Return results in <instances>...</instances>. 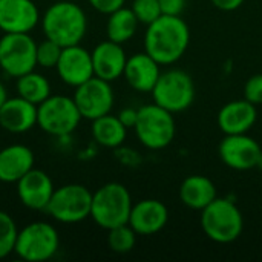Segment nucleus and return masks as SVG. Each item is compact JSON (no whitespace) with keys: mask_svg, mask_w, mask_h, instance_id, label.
Masks as SVG:
<instances>
[{"mask_svg":"<svg viewBox=\"0 0 262 262\" xmlns=\"http://www.w3.org/2000/svg\"><path fill=\"white\" fill-rule=\"evenodd\" d=\"M190 43V29L181 15L163 14L146 26L144 52L161 66H170L181 60Z\"/></svg>","mask_w":262,"mask_h":262,"instance_id":"f257e3e1","label":"nucleus"},{"mask_svg":"<svg viewBox=\"0 0 262 262\" xmlns=\"http://www.w3.org/2000/svg\"><path fill=\"white\" fill-rule=\"evenodd\" d=\"M40 28L46 38L61 48L80 45L88 32V15L78 2L58 0L41 14Z\"/></svg>","mask_w":262,"mask_h":262,"instance_id":"f03ea898","label":"nucleus"},{"mask_svg":"<svg viewBox=\"0 0 262 262\" xmlns=\"http://www.w3.org/2000/svg\"><path fill=\"white\" fill-rule=\"evenodd\" d=\"M132 196L127 187L121 183H106L92 193L91 218L104 230L129 223L132 210Z\"/></svg>","mask_w":262,"mask_h":262,"instance_id":"7ed1b4c3","label":"nucleus"},{"mask_svg":"<svg viewBox=\"0 0 262 262\" xmlns=\"http://www.w3.org/2000/svg\"><path fill=\"white\" fill-rule=\"evenodd\" d=\"M201 229L216 244H232L239 239L244 230V216L235 201L215 198L201 210Z\"/></svg>","mask_w":262,"mask_h":262,"instance_id":"20e7f679","label":"nucleus"},{"mask_svg":"<svg viewBox=\"0 0 262 262\" xmlns=\"http://www.w3.org/2000/svg\"><path fill=\"white\" fill-rule=\"evenodd\" d=\"M138 141L149 150H163L172 144L177 135L175 115L157 103L144 104L138 109L134 126Z\"/></svg>","mask_w":262,"mask_h":262,"instance_id":"39448f33","label":"nucleus"},{"mask_svg":"<svg viewBox=\"0 0 262 262\" xmlns=\"http://www.w3.org/2000/svg\"><path fill=\"white\" fill-rule=\"evenodd\" d=\"M60 250V233L48 221H32L18 229L14 255L26 262L52 259Z\"/></svg>","mask_w":262,"mask_h":262,"instance_id":"423d86ee","label":"nucleus"},{"mask_svg":"<svg viewBox=\"0 0 262 262\" xmlns=\"http://www.w3.org/2000/svg\"><path fill=\"white\" fill-rule=\"evenodd\" d=\"M81 120L74 97L52 94L37 106V127L54 138L72 135Z\"/></svg>","mask_w":262,"mask_h":262,"instance_id":"0eeeda50","label":"nucleus"},{"mask_svg":"<svg viewBox=\"0 0 262 262\" xmlns=\"http://www.w3.org/2000/svg\"><path fill=\"white\" fill-rule=\"evenodd\" d=\"M92 192L78 183L55 187L46 213L60 224H78L91 218Z\"/></svg>","mask_w":262,"mask_h":262,"instance_id":"6e6552de","label":"nucleus"},{"mask_svg":"<svg viewBox=\"0 0 262 262\" xmlns=\"http://www.w3.org/2000/svg\"><path fill=\"white\" fill-rule=\"evenodd\" d=\"M154 103L173 115L189 109L195 100V83L183 69H167L161 72L152 89Z\"/></svg>","mask_w":262,"mask_h":262,"instance_id":"1a4fd4ad","label":"nucleus"},{"mask_svg":"<svg viewBox=\"0 0 262 262\" xmlns=\"http://www.w3.org/2000/svg\"><path fill=\"white\" fill-rule=\"evenodd\" d=\"M37 68V43L28 32H8L0 37V69L18 78Z\"/></svg>","mask_w":262,"mask_h":262,"instance_id":"9d476101","label":"nucleus"},{"mask_svg":"<svg viewBox=\"0 0 262 262\" xmlns=\"http://www.w3.org/2000/svg\"><path fill=\"white\" fill-rule=\"evenodd\" d=\"M74 101L84 120H97L112 112L115 104V94L111 81L92 77L74 92Z\"/></svg>","mask_w":262,"mask_h":262,"instance_id":"9b49d317","label":"nucleus"},{"mask_svg":"<svg viewBox=\"0 0 262 262\" xmlns=\"http://www.w3.org/2000/svg\"><path fill=\"white\" fill-rule=\"evenodd\" d=\"M262 149L259 143L247 134L226 135L220 143L218 155L221 161L233 170H250L258 166Z\"/></svg>","mask_w":262,"mask_h":262,"instance_id":"f8f14e48","label":"nucleus"},{"mask_svg":"<svg viewBox=\"0 0 262 262\" xmlns=\"http://www.w3.org/2000/svg\"><path fill=\"white\" fill-rule=\"evenodd\" d=\"M55 190L52 178L41 169H31L15 183L17 198L21 206L34 212H45Z\"/></svg>","mask_w":262,"mask_h":262,"instance_id":"ddd939ff","label":"nucleus"},{"mask_svg":"<svg viewBox=\"0 0 262 262\" xmlns=\"http://www.w3.org/2000/svg\"><path fill=\"white\" fill-rule=\"evenodd\" d=\"M55 71L64 84L74 89L78 88L80 84H83L84 81L94 77L91 51L83 48L81 43L63 48Z\"/></svg>","mask_w":262,"mask_h":262,"instance_id":"4468645a","label":"nucleus"},{"mask_svg":"<svg viewBox=\"0 0 262 262\" xmlns=\"http://www.w3.org/2000/svg\"><path fill=\"white\" fill-rule=\"evenodd\" d=\"M40 9L34 0H0V31L31 34L40 25Z\"/></svg>","mask_w":262,"mask_h":262,"instance_id":"2eb2a0df","label":"nucleus"},{"mask_svg":"<svg viewBox=\"0 0 262 262\" xmlns=\"http://www.w3.org/2000/svg\"><path fill=\"white\" fill-rule=\"evenodd\" d=\"M169 221V209L160 200H141L132 206L129 226L140 236H152L161 232Z\"/></svg>","mask_w":262,"mask_h":262,"instance_id":"dca6fc26","label":"nucleus"},{"mask_svg":"<svg viewBox=\"0 0 262 262\" xmlns=\"http://www.w3.org/2000/svg\"><path fill=\"white\" fill-rule=\"evenodd\" d=\"M92 64L94 75L103 78L106 81H115L123 77L127 55L123 45L115 43L112 40L100 41L92 51Z\"/></svg>","mask_w":262,"mask_h":262,"instance_id":"f3484780","label":"nucleus"},{"mask_svg":"<svg viewBox=\"0 0 262 262\" xmlns=\"http://www.w3.org/2000/svg\"><path fill=\"white\" fill-rule=\"evenodd\" d=\"M37 126V104L15 95L0 107V127L9 134H26Z\"/></svg>","mask_w":262,"mask_h":262,"instance_id":"a211bd4d","label":"nucleus"},{"mask_svg":"<svg viewBox=\"0 0 262 262\" xmlns=\"http://www.w3.org/2000/svg\"><path fill=\"white\" fill-rule=\"evenodd\" d=\"M258 120L256 106L246 98L226 103L218 112L216 123L224 135L247 134Z\"/></svg>","mask_w":262,"mask_h":262,"instance_id":"6ab92c4d","label":"nucleus"},{"mask_svg":"<svg viewBox=\"0 0 262 262\" xmlns=\"http://www.w3.org/2000/svg\"><path fill=\"white\" fill-rule=\"evenodd\" d=\"M161 75V64L147 52H137L127 57L123 72L127 84L141 94H150Z\"/></svg>","mask_w":262,"mask_h":262,"instance_id":"aec40b11","label":"nucleus"},{"mask_svg":"<svg viewBox=\"0 0 262 262\" xmlns=\"http://www.w3.org/2000/svg\"><path fill=\"white\" fill-rule=\"evenodd\" d=\"M35 157L31 147L21 143L0 149V183L15 184L23 175L34 169Z\"/></svg>","mask_w":262,"mask_h":262,"instance_id":"412c9836","label":"nucleus"},{"mask_svg":"<svg viewBox=\"0 0 262 262\" xmlns=\"http://www.w3.org/2000/svg\"><path fill=\"white\" fill-rule=\"evenodd\" d=\"M216 196V186L210 178L204 175H190L180 186V200L186 207L192 210L201 212Z\"/></svg>","mask_w":262,"mask_h":262,"instance_id":"4be33fe9","label":"nucleus"},{"mask_svg":"<svg viewBox=\"0 0 262 262\" xmlns=\"http://www.w3.org/2000/svg\"><path fill=\"white\" fill-rule=\"evenodd\" d=\"M92 140L106 149H118L124 144L127 137V127L120 121L117 115L107 114L97 120H92L91 126Z\"/></svg>","mask_w":262,"mask_h":262,"instance_id":"5701e85b","label":"nucleus"},{"mask_svg":"<svg viewBox=\"0 0 262 262\" xmlns=\"http://www.w3.org/2000/svg\"><path fill=\"white\" fill-rule=\"evenodd\" d=\"M138 26L140 21L135 17L134 11L130 8L121 6L114 12L107 14V21H106L107 40L124 45L134 38V35L138 31Z\"/></svg>","mask_w":262,"mask_h":262,"instance_id":"b1692460","label":"nucleus"},{"mask_svg":"<svg viewBox=\"0 0 262 262\" xmlns=\"http://www.w3.org/2000/svg\"><path fill=\"white\" fill-rule=\"evenodd\" d=\"M15 91L17 95L34 103V104H40L41 101H45L49 95H52V88H51V81L48 80L46 75L37 72L35 69L15 78Z\"/></svg>","mask_w":262,"mask_h":262,"instance_id":"393cba45","label":"nucleus"},{"mask_svg":"<svg viewBox=\"0 0 262 262\" xmlns=\"http://www.w3.org/2000/svg\"><path fill=\"white\" fill-rule=\"evenodd\" d=\"M137 233L129 224H123L107 230V246L114 253L126 255L134 250L137 244Z\"/></svg>","mask_w":262,"mask_h":262,"instance_id":"a878e982","label":"nucleus"},{"mask_svg":"<svg viewBox=\"0 0 262 262\" xmlns=\"http://www.w3.org/2000/svg\"><path fill=\"white\" fill-rule=\"evenodd\" d=\"M18 227L15 220L5 210H0V261L14 253Z\"/></svg>","mask_w":262,"mask_h":262,"instance_id":"bb28decb","label":"nucleus"},{"mask_svg":"<svg viewBox=\"0 0 262 262\" xmlns=\"http://www.w3.org/2000/svg\"><path fill=\"white\" fill-rule=\"evenodd\" d=\"M61 49L63 48L60 45L45 37V40L37 43V66L43 69H55Z\"/></svg>","mask_w":262,"mask_h":262,"instance_id":"cd10ccee","label":"nucleus"},{"mask_svg":"<svg viewBox=\"0 0 262 262\" xmlns=\"http://www.w3.org/2000/svg\"><path fill=\"white\" fill-rule=\"evenodd\" d=\"M130 9L134 11L140 25H146V26L163 15L158 0H134Z\"/></svg>","mask_w":262,"mask_h":262,"instance_id":"c85d7f7f","label":"nucleus"},{"mask_svg":"<svg viewBox=\"0 0 262 262\" xmlns=\"http://www.w3.org/2000/svg\"><path fill=\"white\" fill-rule=\"evenodd\" d=\"M244 98L255 106L262 104V74L250 77L244 84Z\"/></svg>","mask_w":262,"mask_h":262,"instance_id":"c756f323","label":"nucleus"},{"mask_svg":"<svg viewBox=\"0 0 262 262\" xmlns=\"http://www.w3.org/2000/svg\"><path fill=\"white\" fill-rule=\"evenodd\" d=\"M88 3L98 12L101 14H111L115 9L121 8L126 5V0H88Z\"/></svg>","mask_w":262,"mask_h":262,"instance_id":"7c9ffc66","label":"nucleus"},{"mask_svg":"<svg viewBox=\"0 0 262 262\" xmlns=\"http://www.w3.org/2000/svg\"><path fill=\"white\" fill-rule=\"evenodd\" d=\"M161 12L166 15H181L186 9L187 0H158Z\"/></svg>","mask_w":262,"mask_h":262,"instance_id":"2f4dec72","label":"nucleus"},{"mask_svg":"<svg viewBox=\"0 0 262 262\" xmlns=\"http://www.w3.org/2000/svg\"><path fill=\"white\" fill-rule=\"evenodd\" d=\"M120 118V121L127 127V129H134L135 123H137V118H138V109H134V107H124L120 111V114L117 115Z\"/></svg>","mask_w":262,"mask_h":262,"instance_id":"473e14b6","label":"nucleus"},{"mask_svg":"<svg viewBox=\"0 0 262 262\" xmlns=\"http://www.w3.org/2000/svg\"><path fill=\"white\" fill-rule=\"evenodd\" d=\"M212 5L220 9V11H224V12H232V11H236L239 6H243V3L246 0H210Z\"/></svg>","mask_w":262,"mask_h":262,"instance_id":"72a5a7b5","label":"nucleus"},{"mask_svg":"<svg viewBox=\"0 0 262 262\" xmlns=\"http://www.w3.org/2000/svg\"><path fill=\"white\" fill-rule=\"evenodd\" d=\"M8 100V91H6V88H5V84L0 81V107L3 106V103Z\"/></svg>","mask_w":262,"mask_h":262,"instance_id":"f704fd0d","label":"nucleus"},{"mask_svg":"<svg viewBox=\"0 0 262 262\" xmlns=\"http://www.w3.org/2000/svg\"><path fill=\"white\" fill-rule=\"evenodd\" d=\"M256 167L262 169V154H261V157H259V161H258V166H256Z\"/></svg>","mask_w":262,"mask_h":262,"instance_id":"c9c22d12","label":"nucleus"},{"mask_svg":"<svg viewBox=\"0 0 262 262\" xmlns=\"http://www.w3.org/2000/svg\"><path fill=\"white\" fill-rule=\"evenodd\" d=\"M68 2H80V0H68Z\"/></svg>","mask_w":262,"mask_h":262,"instance_id":"e433bc0d","label":"nucleus"}]
</instances>
